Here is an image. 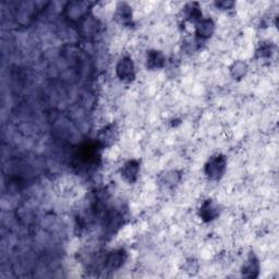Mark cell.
I'll return each mask as SVG.
<instances>
[{"label": "cell", "mask_w": 279, "mask_h": 279, "mask_svg": "<svg viewBox=\"0 0 279 279\" xmlns=\"http://www.w3.org/2000/svg\"><path fill=\"white\" fill-rule=\"evenodd\" d=\"M165 57L162 52L158 50H151L147 55V67L151 70L160 69L165 65Z\"/></svg>", "instance_id": "obj_6"}, {"label": "cell", "mask_w": 279, "mask_h": 279, "mask_svg": "<svg viewBox=\"0 0 279 279\" xmlns=\"http://www.w3.org/2000/svg\"><path fill=\"white\" fill-rule=\"evenodd\" d=\"M116 73L118 78L124 82H131L135 77V67L131 57H122L117 63Z\"/></svg>", "instance_id": "obj_2"}, {"label": "cell", "mask_w": 279, "mask_h": 279, "mask_svg": "<svg viewBox=\"0 0 279 279\" xmlns=\"http://www.w3.org/2000/svg\"><path fill=\"white\" fill-rule=\"evenodd\" d=\"M227 160L223 155L213 156L205 165V174L211 180H218L224 176Z\"/></svg>", "instance_id": "obj_1"}, {"label": "cell", "mask_w": 279, "mask_h": 279, "mask_svg": "<svg viewBox=\"0 0 279 279\" xmlns=\"http://www.w3.org/2000/svg\"><path fill=\"white\" fill-rule=\"evenodd\" d=\"M117 17L120 19V21H122V23L130 21L132 18V14L128 6L121 5V7H119L117 10Z\"/></svg>", "instance_id": "obj_8"}, {"label": "cell", "mask_w": 279, "mask_h": 279, "mask_svg": "<svg viewBox=\"0 0 279 279\" xmlns=\"http://www.w3.org/2000/svg\"><path fill=\"white\" fill-rule=\"evenodd\" d=\"M215 31V24L211 19L200 20L195 27V34L200 40H207L211 37Z\"/></svg>", "instance_id": "obj_3"}, {"label": "cell", "mask_w": 279, "mask_h": 279, "mask_svg": "<svg viewBox=\"0 0 279 279\" xmlns=\"http://www.w3.org/2000/svg\"><path fill=\"white\" fill-rule=\"evenodd\" d=\"M138 170H140L138 163L136 161H129L121 167V177H123V179L126 181L133 182L137 178Z\"/></svg>", "instance_id": "obj_5"}, {"label": "cell", "mask_w": 279, "mask_h": 279, "mask_svg": "<svg viewBox=\"0 0 279 279\" xmlns=\"http://www.w3.org/2000/svg\"><path fill=\"white\" fill-rule=\"evenodd\" d=\"M218 207L214 204L212 200H206L201 205L200 217L204 221H212L218 216Z\"/></svg>", "instance_id": "obj_4"}, {"label": "cell", "mask_w": 279, "mask_h": 279, "mask_svg": "<svg viewBox=\"0 0 279 279\" xmlns=\"http://www.w3.org/2000/svg\"><path fill=\"white\" fill-rule=\"evenodd\" d=\"M230 72H231V75L234 79L239 80L242 77H244L245 73L248 72V66H246V63L244 61L238 60L231 66Z\"/></svg>", "instance_id": "obj_7"}, {"label": "cell", "mask_w": 279, "mask_h": 279, "mask_svg": "<svg viewBox=\"0 0 279 279\" xmlns=\"http://www.w3.org/2000/svg\"><path fill=\"white\" fill-rule=\"evenodd\" d=\"M257 270H258L257 259L255 257H250L249 261H248V264H246L244 267H243V274L245 276H248L249 272H251L250 277H253V276H254V274H253V271H257Z\"/></svg>", "instance_id": "obj_9"}]
</instances>
